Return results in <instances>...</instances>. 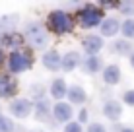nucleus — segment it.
Masks as SVG:
<instances>
[{
  "instance_id": "22",
  "label": "nucleus",
  "mask_w": 134,
  "mask_h": 132,
  "mask_svg": "<svg viewBox=\"0 0 134 132\" xmlns=\"http://www.w3.org/2000/svg\"><path fill=\"white\" fill-rule=\"evenodd\" d=\"M119 12L126 18H134V0H122L119 4Z\"/></svg>"
},
{
  "instance_id": "14",
  "label": "nucleus",
  "mask_w": 134,
  "mask_h": 132,
  "mask_svg": "<svg viewBox=\"0 0 134 132\" xmlns=\"http://www.w3.org/2000/svg\"><path fill=\"white\" fill-rule=\"evenodd\" d=\"M99 27H101L99 29L101 37H115L117 33H121V21L117 18H105Z\"/></svg>"
},
{
  "instance_id": "26",
  "label": "nucleus",
  "mask_w": 134,
  "mask_h": 132,
  "mask_svg": "<svg viewBox=\"0 0 134 132\" xmlns=\"http://www.w3.org/2000/svg\"><path fill=\"white\" fill-rule=\"evenodd\" d=\"M86 132H107V128H105V124H101V122H90V126H87Z\"/></svg>"
},
{
  "instance_id": "27",
  "label": "nucleus",
  "mask_w": 134,
  "mask_h": 132,
  "mask_svg": "<svg viewBox=\"0 0 134 132\" xmlns=\"http://www.w3.org/2000/svg\"><path fill=\"white\" fill-rule=\"evenodd\" d=\"M80 124H84V122H87V109H82L80 111V115H78V119H76Z\"/></svg>"
},
{
  "instance_id": "16",
  "label": "nucleus",
  "mask_w": 134,
  "mask_h": 132,
  "mask_svg": "<svg viewBox=\"0 0 134 132\" xmlns=\"http://www.w3.org/2000/svg\"><path fill=\"white\" fill-rule=\"evenodd\" d=\"M84 70L87 74H97V72H103V60L99 56H87L84 62H82Z\"/></svg>"
},
{
  "instance_id": "17",
  "label": "nucleus",
  "mask_w": 134,
  "mask_h": 132,
  "mask_svg": "<svg viewBox=\"0 0 134 132\" xmlns=\"http://www.w3.org/2000/svg\"><path fill=\"white\" fill-rule=\"evenodd\" d=\"M18 21H20V16H18V14H8V16H2V18H0V31L12 33Z\"/></svg>"
},
{
  "instance_id": "10",
  "label": "nucleus",
  "mask_w": 134,
  "mask_h": 132,
  "mask_svg": "<svg viewBox=\"0 0 134 132\" xmlns=\"http://www.w3.org/2000/svg\"><path fill=\"white\" fill-rule=\"evenodd\" d=\"M103 115L107 117L109 120H113V122L121 120V117H122V103L117 101V99H109V101H105Z\"/></svg>"
},
{
  "instance_id": "6",
  "label": "nucleus",
  "mask_w": 134,
  "mask_h": 132,
  "mask_svg": "<svg viewBox=\"0 0 134 132\" xmlns=\"http://www.w3.org/2000/svg\"><path fill=\"white\" fill-rule=\"evenodd\" d=\"M103 37L101 35H87V37H84V41H82V49H84V53L87 54V56H97V54L101 53V49H103Z\"/></svg>"
},
{
  "instance_id": "7",
  "label": "nucleus",
  "mask_w": 134,
  "mask_h": 132,
  "mask_svg": "<svg viewBox=\"0 0 134 132\" xmlns=\"http://www.w3.org/2000/svg\"><path fill=\"white\" fill-rule=\"evenodd\" d=\"M72 115H74V109L70 103H66V101H57L53 105V117H54V120L57 122H70L72 120Z\"/></svg>"
},
{
  "instance_id": "24",
  "label": "nucleus",
  "mask_w": 134,
  "mask_h": 132,
  "mask_svg": "<svg viewBox=\"0 0 134 132\" xmlns=\"http://www.w3.org/2000/svg\"><path fill=\"white\" fill-rule=\"evenodd\" d=\"M64 132H84V126L78 120H70L66 126H64Z\"/></svg>"
},
{
  "instance_id": "31",
  "label": "nucleus",
  "mask_w": 134,
  "mask_h": 132,
  "mask_svg": "<svg viewBox=\"0 0 134 132\" xmlns=\"http://www.w3.org/2000/svg\"><path fill=\"white\" fill-rule=\"evenodd\" d=\"M0 115H2V107H0Z\"/></svg>"
},
{
  "instance_id": "2",
  "label": "nucleus",
  "mask_w": 134,
  "mask_h": 132,
  "mask_svg": "<svg viewBox=\"0 0 134 132\" xmlns=\"http://www.w3.org/2000/svg\"><path fill=\"white\" fill-rule=\"evenodd\" d=\"M25 39H27V43H29L33 49H37V51L47 49V45H49L47 27H45L43 24H39V21H31V24H27V27H25Z\"/></svg>"
},
{
  "instance_id": "25",
  "label": "nucleus",
  "mask_w": 134,
  "mask_h": 132,
  "mask_svg": "<svg viewBox=\"0 0 134 132\" xmlns=\"http://www.w3.org/2000/svg\"><path fill=\"white\" fill-rule=\"evenodd\" d=\"M122 103L128 107H134V89H128V91H124L122 95Z\"/></svg>"
},
{
  "instance_id": "4",
  "label": "nucleus",
  "mask_w": 134,
  "mask_h": 132,
  "mask_svg": "<svg viewBox=\"0 0 134 132\" xmlns=\"http://www.w3.org/2000/svg\"><path fill=\"white\" fill-rule=\"evenodd\" d=\"M33 66V60H31V54L25 51H14L8 56V70L12 74H21V72H27Z\"/></svg>"
},
{
  "instance_id": "9",
  "label": "nucleus",
  "mask_w": 134,
  "mask_h": 132,
  "mask_svg": "<svg viewBox=\"0 0 134 132\" xmlns=\"http://www.w3.org/2000/svg\"><path fill=\"white\" fill-rule=\"evenodd\" d=\"M60 64H62V56L57 49H49L47 53L43 54V66L51 72H58L60 70Z\"/></svg>"
},
{
  "instance_id": "28",
  "label": "nucleus",
  "mask_w": 134,
  "mask_h": 132,
  "mask_svg": "<svg viewBox=\"0 0 134 132\" xmlns=\"http://www.w3.org/2000/svg\"><path fill=\"white\" fill-rule=\"evenodd\" d=\"M128 62H130V66H132V68H134V53H132V54H130V56H128Z\"/></svg>"
},
{
  "instance_id": "19",
  "label": "nucleus",
  "mask_w": 134,
  "mask_h": 132,
  "mask_svg": "<svg viewBox=\"0 0 134 132\" xmlns=\"http://www.w3.org/2000/svg\"><path fill=\"white\" fill-rule=\"evenodd\" d=\"M21 35H18L16 31H12V33H6V35H2L0 37V43L4 45V47H14V49H18L21 45Z\"/></svg>"
},
{
  "instance_id": "29",
  "label": "nucleus",
  "mask_w": 134,
  "mask_h": 132,
  "mask_svg": "<svg viewBox=\"0 0 134 132\" xmlns=\"http://www.w3.org/2000/svg\"><path fill=\"white\" fill-rule=\"evenodd\" d=\"M4 64V53H2V49H0V66Z\"/></svg>"
},
{
  "instance_id": "20",
  "label": "nucleus",
  "mask_w": 134,
  "mask_h": 132,
  "mask_svg": "<svg viewBox=\"0 0 134 132\" xmlns=\"http://www.w3.org/2000/svg\"><path fill=\"white\" fill-rule=\"evenodd\" d=\"M121 33L126 41L134 39V18H126V20L121 24Z\"/></svg>"
},
{
  "instance_id": "3",
  "label": "nucleus",
  "mask_w": 134,
  "mask_h": 132,
  "mask_svg": "<svg viewBox=\"0 0 134 132\" xmlns=\"http://www.w3.org/2000/svg\"><path fill=\"white\" fill-rule=\"evenodd\" d=\"M103 10L97 6H86L82 8L80 12H78V21H80L82 27H86V29H93V27H97L103 24Z\"/></svg>"
},
{
  "instance_id": "30",
  "label": "nucleus",
  "mask_w": 134,
  "mask_h": 132,
  "mask_svg": "<svg viewBox=\"0 0 134 132\" xmlns=\"http://www.w3.org/2000/svg\"><path fill=\"white\" fill-rule=\"evenodd\" d=\"M121 132H134V128H130V126H124V128Z\"/></svg>"
},
{
  "instance_id": "12",
  "label": "nucleus",
  "mask_w": 134,
  "mask_h": 132,
  "mask_svg": "<svg viewBox=\"0 0 134 132\" xmlns=\"http://www.w3.org/2000/svg\"><path fill=\"white\" fill-rule=\"evenodd\" d=\"M16 89H18V84H16V80H12V76L0 74V97L2 99L14 97Z\"/></svg>"
},
{
  "instance_id": "1",
  "label": "nucleus",
  "mask_w": 134,
  "mask_h": 132,
  "mask_svg": "<svg viewBox=\"0 0 134 132\" xmlns=\"http://www.w3.org/2000/svg\"><path fill=\"white\" fill-rule=\"evenodd\" d=\"M45 27H47L49 31H53V33H57V35H66V33L72 31L74 20H72L70 14L64 12V10H53L47 16V24H45Z\"/></svg>"
},
{
  "instance_id": "23",
  "label": "nucleus",
  "mask_w": 134,
  "mask_h": 132,
  "mask_svg": "<svg viewBox=\"0 0 134 132\" xmlns=\"http://www.w3.org/2000/svg\"><path fill=\"white\" fill-rule=\"evenodd\" d=\"M14 130H16L14 120L6 115H0V132H14Z\"/></svg>"
},
{
  "instance_id": "18",
  "label": "nucleus",
  "mask_w": 134,
  "mask_h": 132,
  "mask_svg": "<svg viewBox=\"0 0 134 132\" xmlns=\"http://www.w3.org/2000/svg\"><path fill=\"white\" fill-rule=\"evenodd\" d=\"M113 51L117 53V54H122V56H130V54L134 53V51H132L130 41H126V39H119V41H115V43H113Z\"/></svg>"
},
{
  "instance_id": "5",
  "label": "nucleus",
  "mask_w": 134,
  "mask_h": 132,
  "mask_svg": "<svg viewBox=\"0 0 134 132\" xmlns=\"http://www.w3.org/2000/svg\"><path fill=\"white\" fill-rule=\"evenodd\" d=\"M10 113L16 119H25V117L31 115V111L35 109V103L31 101V99H25V97H18L14 99V101L10 103Z\"/></svg>"
},
{
  "instance_id": "11",
  "label": "nucleus",
  "mask_w": 134,
  "mask_h": 132,
  "mask_svg": "<svg viewBox=\"0 0 134 132\" xmlns=\"http://www.w3.org/2000/svg\"><path fill=\"white\" fill-rule=\"evenodd\" d=\"M82 62H84V60H82V56H80V53H78V51H68V53L62 54L60 70L62 72H72V70H76Z\"/></svg>"
},
{
  "instance_id": "21",
  "label": "nucleus",
  "mask_w": 134,
  "mask_h": 132,
  "mask_svg": "<svg viewBox=\"0 0 134 132\" xmlns=\"http://www.w3.org/2000/svg\"><path fill=\"white\" fill-rule=\"evenodd\" d=\"M35 111H37V117H47L49 113H53V105H49L47 99H37L35 101Z\"/></svg>"
},
{
  "instance_id": "15",
  "label": "nucleus",
  "mask_w": 134,
  "mask_h": 132,
  "mask_svg": "<svg viewBox=\"0 0 134 132\" xmlns=\"http://www.w3.org/2000/svg\"><path fill=\"white\" fill-rule=\"evenodd\" d=\"M49 93H51L53 99L62 101V99L66 97V93H68V85H66V82H64V78H54L53 84H51V88H49Z\"/></svg>"
},
{
  "instance_id": "13",
  "label": "nucleus",
  "mask_w": 134,
  "mask_h": 132,
  "mask_svg": "<svg viewBox=\"0 0 134 132\" xmlns=\"http://www.w3.org/2000/svg\"><path fill=\"white\" fill-rule=\"evenodd\" d=\"M66 97H68V103H70V105H84V103L87 101V93H86V89L82 88V85H76V84L68 88Z\"/></svg>"
},
{
  "instance_id": "8",
  "label": "nucleus",
  "mask_w": 134,
  "mask_h": 132,
  "mask_svg": "<svg viewBox=\"0 0 134 132\" xmlns=\"http://www.w3.org/2000/svg\"><path fill=\"white\" fill-rule=\"evenodd\" d=\"M101 78L107 85H117L121 84L122 80V72H121V66L119 64H107L103 68V72H101Z\"/></svg>"
}]
</instances>
